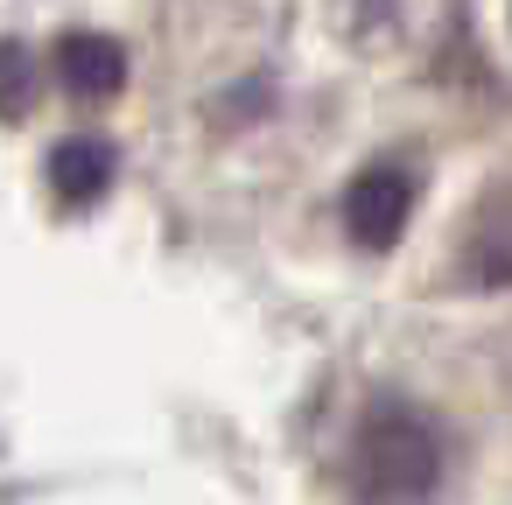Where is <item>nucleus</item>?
Instances as JSON below:
<instances>
[{
  "instance_id": "7ed1b4c3",
  "label": "nucleus",
  "mask_w": 512,
  "mask_h": 505,
  "mask_svg": "<svg viewBox=\"0 0 512 505\" xmlns=\"http://www.w3.org/2000/svg\"><path fill=\"white\" fill-rule=\"evenodd\" d=\"M57 78L71 99H113L127 85V50L113 36H64L57 43Z\"/></svg>"
},
{
  "instance_id": "20e7f679",
  "label": "nucleus",
  "mask_w": 512,
  "mask_h": 505,
  "mask_svg": "<svg viewBox=\"0 0 512 505\" xmlns=\"http://www.w3.org/2000/svg\"><path fill=\"white\" fill-rule=\"evenodd\" d=\"M50 190L64 197V204H99L106 190H113V148L106 141H64L57 155H50Z\"/></svg>"
},
{
  "instance_id": "f03ea898",
  "label": "nucleus",
  "mask_w": 512,
  "mask_h": 505,
  "mask_svg": "<svg viewBox=\"0 0 512 505\" xmlns=\"http://www.w3.org/2000/svg\"><path fill=\"white\" fill-rule=\"evenodd\" d=\"M407 211H414V183H407L400 162H379V169H365V176L344 190V232H351L358 246H372V253H386V246L400 239Z\"/></svg>"
},
{
  "instance_id": "39448f33",
  "label": "nucleus",
  "mask_w": 512,
  "mask_h": 505,
  "mask_svg": "<svg viewBox=\"0 0 512 505\" xmlns=\"http://www.w3.org/2000/svg\"><path fill=\"white\" fill-rule=\"evenodd\" d=\"M36 99V64L22 43H0V120H22Z\"/></svg>"
},
{
  "instance_id": "f257e3e1",
  "label": "nucleus",
  "mask_w": 512,
  "mask_h": 505,
  "mask_svg": "<svg viewBox=\"0 0 512 505\" xmlns=\"http://www.w3.org/2000/svg\"><path fill=\"white\" fill-rule=\"evenodd\" d=\"M351 491L365 505H421L442 477V449L435 428L407 407H372L351 435V463H344Z\"/></svg>"
}]
</instances>
